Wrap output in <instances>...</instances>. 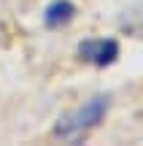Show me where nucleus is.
Wrapping results in <instances>:
<instances>
[{"label":"nucleus","mask_w":143,"mask_h":146,"mask_svg":"<svg viewBox=\"0 0 143 146\" xmlns=\"http://www.w3.org/2000/svg\"><path fill=\"white\" fill-rule=\"evenodd\" d=\"M108 106H111L108 95H97V98L86 100L81 108H76L73 114L62 116V119L57 122L54 138H62V141H76V138H81L84 133H89L92 127L100 125V119L108 114Z\"/></svg>","instance_id":"nucleus-1"},{"label":"nucleus","mask_w":143,"mask_h":146,"mask_svg":"<svg viewBox=\"0 0 143 146\" xmlns=\"http://www.w3.org/2000/svg\"><path fill=\"white\" fill-rule=\"evenodd\" d=\"M78 54L86 62L97 65V68H105V65L116 62L119 57V43L113 38H92V41H81L78 43Z\"/></svg>","instance_id":"nucleus-2"},{"label":"nucleus","mask_w":143,"mask_h":146,"mask_svg":"<svg viewBox=\"0 0 143 146\" xmlns=\"http://www.w3.org/2000/svg\"><path fill=\"white\" fill-rule=\"evenodd\" d=\"M73 14H76V5L70 0H54L43 11V22H46V27H62L73 19Z\"/></svg>","instance_id":"nucleus-3"},{"label":"nucleus","mask_w":143,"mask_h":146,"mask_svg":"<svg viewBox=\"0 0 143 146\" xmlns=\"http://www.w3.org/2000/svg\"><path fill=\"white\" fill-rule=\"evenodd\" d=\"M122 30H127L135 38H143V8H132L122 16Z\"/></svg>","instance_id":"nucleus-4"}]
</instances>
